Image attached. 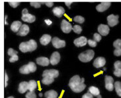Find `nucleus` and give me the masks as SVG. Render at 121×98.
<instances>
[{
	"mask_svg": "<svg viewBox=\"0 0 121 98\" xmlns=\"http://www.w3.org/2000/svg\"><path fill=\"white\" fill-rule=\"evenodd\" d=\"M84 78H80L78 75L73 76L69 80V86L73 92L80 93L83 92L86 87V85L84 84Z\"/></svg>",
	"mask_w": 121,
	"mask_h": 98,
	"instance_id": "obj_1",
	"label": "nucleus"
},
{
	"mask_svg": "<svg viewBox=\"0 0 121 98\" xmlns=\"http://www.w3.org/2000/svg\"><path fill=\"white\" fill-rule=\"evenodd\" d=\"M95 55V53L91 49L87 50L85 52H83L79 55V59L83 63H87L91 61Z\"/></svg>",
	"mask_w": 121,
	"mask_h": 98,
	"instance_id": "obj_2",
	"label": "nucleus"
},
{
	"mask_svg": "<svg viewBox=\"0 0 121 98\" xmlns=\"http://www.w3.org/2000/svg\"><path fill=\"white\" fill-rule=\"evenodd\" d=\"M21 19L23 20V21L26 22V23H32L35 21L36 20V17L33 15L30 14L28 12V10L26 9H24L22 11V16H21Z\"/></svg>",
	"mask_w": 121,
	"mask_h": 98,
	"instance_id": "obj_3",
	"label": "nucleus"
},
{
	"mask_svg": "<svg viewBox=\"0 0 121 98\" xmlns=\"http://www.w3.org/2000/svg\"><path fill=\"white\" fill-rule=\"evenodd\" d=\"M72 24L69 23L68 20H62V23H61V29H62V32L66 34H68L71 32L72 30Z\"/></svg>",
	"mask_w": 121,
	"mask_h": 98,
	"instance_id": "obj_4",
	"label": "nucleus"
},
{
	"mask_svg": "<svg viewBox=\"0 0 121 98\" xmlns=\"http://www.w3.org/2000/svg\"><path fill=\"white\" fill-rule=\"evenodd\" d=\"M52 43L53 46L57 48V49H59V48H62L64 47L65 46V42L64 40H62V39H59L57 37H54L52 39Z\"/></svg>",
	"mask_w": 121,
	"mask_h": 98,
	"instance_id": "obj_5",
	"label": "nucleus"
},
{
	"mask_svg": "<svg viewBox=\"0 0 121 98\" xmlns=\"http://www.w3.org/2000/svg\"><path fill=\"white\" fill-rule=\"evenodd\" d=\"M118 15H110L109 16H107V23L109 26H116L118 24Z\"/></svg>",
	"mask_w": 121,
	"mask_h": 98,
	"instance_id": "obj_6",
	"label": "nucleus"
},
{
	"mask_svg": "<svg viewBox=\"0 0 121 98\" xmlns=\"http://www.w3.org/2000/svg\"><path fill=\"white\" fill-rule=\"evenodd\" d=\"M59 75V72L58 71L55 70V69H50V70H46L43 72V76H50L54 78H57Z\"/></svg>",
	"mask_w": 121,
	"mask_h": 98,
	"instance_id": "obj_7",
	"label": "nucleus"
},
{
	"mask_svg": "<svg viewBox=\"0 0 121 98\" xmlns=\"http://www.w3.org/2000/svg\"><path fill=\"white\" fill-rule=\"evenodd\" d=\"M88 42V40L84 36H81L78 38H76L73 41V43L77 47H83L85 46L87 43Z\"/></svg>",
	"mask_w": 121,
	"mask_h": 98,
	"instance_id": "obj_8",
	"label": "nucleus"
},
{
	"mask_svg": "<svg viewBox=\"0 0 121 98\" xmlns=\"http://www.w3.org/2000/svg\"><path fill=\"white\" fill-rule=\"evenodd\" d=\"M98 32L101 35V36H105L107 35H108L110 29H109V27L108 25H106V24H100L98 26Z\"/></svg>",
	"mask_w": 121,
	"mask_h": 98,
	"instance_id": "obj_9",
	"label": "nucleus"
},
{
	"mask_svg": "<svg viewBox=\"0 0 121 98\" xmlns=\"http://www.w3.org/2000/svg\"><path fill=\"white\" fill-rule=\"evenodd\" d=\"M60 61V55L58 52L55 51L52 54L50 59V62L52 65H57Z\"/></svg>",
	"mask_w": 121,
	"mask_h": 98,
	"instance_id": "obj_10",
	"label": "nucleus"
},
{
	"mask_svg": "<svg viewBox=\"0 0 121 98\" xmlns=\"http://www.w3.org/2000/svg\"><path fill=\"white\" fill-rule=\"evenodd\" d=\"M105 63H106V60L105 58L99 57H97V59H95L93 62V66L95 68L98 69V68H101V67H103V66H105Z\"/></svg>",
	"mask_w": 121,
	"mask_h": 98,
	"instance_id": "obj_11",
	"label": "nucleus"
},
{
	"mask_svg": "<svg viewBox=\"0 0 121 98\" xmlns=\"http://www.w3.org/2000/svg\"><path fill=\"white\" fill-rule=\"evenodd\" d=\"M111 5V2H103L99 4L96 7V9L99 12H103L107 9H108Z\"/></svg>",
	"mask_w": 121,
	"mask_h": 98,
	"instance_id": "obj_12",
	"label": "nucleus"
},
{
	"mask_svg": "<svg viewBox=\"0 0 121 98\" xmlns=\"http://www.w3.org/2000/svg\"><path fill=\"white\" fill-rule=\"evenodd\" d=\"M29 27L27 26L26 24H22V26L20 28L19 32H17V34L20 36H25L29 34Z\"/></svg>",
	"mask_w": 121,
	"mask_h": 98,
	"instance_id": "obj_13",
	"label": "nucleus"
},
{
	"mask_svg": "<svg viewBox=\"0 0 121 98\" xmlns=\"http://www.w3.org/2000/svg\"><path fill=\"white\" fill-rule=\"evenodd\" d=\"M36 63L39 65L43 66V67H46L48 66L50 64V60L47 57H39L37 58L36 60Z\"/></svg>",
	"mask_w": 121,
	"mask_h": 98,
	"instance_id": "obj_14",
	"label": "nucleus"
},
{
	"mask_svg": "<svg viewBox=\"0 0 121 98\" xmlns=\"http://www.w3.org/2000/svg\"><path fill=\"white\" fill-rule=\"evenodd\" d=\"M54 15L57 17H61L65 13V9L62 7H56L52 10Z\"/></svg>",
	"mask_w": 121,
	"mask_h": 98,
	"instance_id": "obj_15",
	"label": "nucleus"
},
{
	"mask_svg": "<svg viewBox=\"0 0 121 98\" xmlns=\"http://www.w3.org/2000/svg\"><path fill=\"white\" fill-rule=\"evenodd\" d=\"M29 90V82H22L19 85L18 91L21 94H24Z\"/></svg>",
	"mask_w": 121,
	"mask_h": 98,
	"instance_id": "obj_16",
	"label": "nucleus"
},
{
	"mask_svg": "<svg viewBox=\"0 0 121 98\" xmlns=\"http://www.w3.org/2000/svg\"><path fill=\"white\" fill-rule=\"evenodd\" d=\"M52 40V38L51 36L48 35V34H44L40 39V43L43 45V46H46L48 45L50 41Z\"/></svg>",
	"mask_w": 121,
	"mask_h": 98,
	"instance_id": "obj_17",
	"label": "nucleus"
},
{
	"mask_svg": "<svg viewBox=\"0 0 121 98\" xmlns=\"http://www.w3.org/2000/svg\"><path fill=\"white\" fill-rule=\"evenodd\" d=\"M21 26H22L21 22H20V21H14L11 25V30L14 32H18Z\"/></svg>",
	"mask_w": 121,
	"mask_h": 98,
	"instance_id": "obj_18",
	"label": "nucleus"
},
{
	"mask_svg": "<svg viewBox=\"0 0 121 98\" xmlns=\"http://www.w3.org/2000/svg\"><path fill=\"white\" fill-rule=\"evenodd\" d=\"M28 46H29V49L30 52H32L33 51H35L37 47V43L34 40V39H30L29 42H27Z\"/></svg>",
	"mask_w": 121,
	"mask_h": 98,
	"instance_id": "obj_19",
	"label": "nucleus"
},
{
	"mask_svg": "<svg viewBox=\"0 0 121 98\" xmlns=\"http://www.w3.org/2000/svg\"><path fill=\"white\" fill-rule=\"evenodd\" d=\"M44 96L46 98H58V93L54 90H50L44 94Z\"/></svg>",
	"mask_w": 121,
	"mask_h": 98,
	"instance_id": "obj_20",
	"label": "nucleus"
},
{
	"mask_svg": "<svg viewBox=\"0 0 121 98\" xmlns=\"http://www.w3.org/2000/svg\"><path fill=\"white\" fill-rule=\"evenodd\" d=\"M19 49L20 51H22L23 53H26L28 52V51H29L27 42H26L21 43L19 45Z\"/></svg>",
	"mask_w": 121,
	"mask_h": 98,
	"instance_id": "obj_21",
	"label": "nucleus"
},
{
	"mask_svg": "<svg viewBox=\"0 0 121 98\" xmlns=\"http://www.w3.org/2000/svg\"><path fill=\"white\" fill-rule=\"evenodd\" d=\"M88 92L89 93H91L93 95L95 96H98L99 95H100V91L97 88H96L95 86H91L89 87V88L88 90Z\"/></svg>",
	"mask_w": 121,
	"mask_h": 98,
	"instance_id": "obj_22",
	"label": "nucleus"
},
{
	"mask_svg": "<svg viewBox=\"0 0 121 98\" xmlns=\"http://www.w3.org/2000/svg\"><path fill=\"white\" fill-rule=\"evenodd\" d=\"M54 80V78L50 76H44L43 77V79L42 80V83L46 85H49L52 84Z\"/></svg>",
	"mask_w": 121,
	"mask_h": 98,
	"instance_id": "obj_23",
	"label": "nucleus"
},
{
	"mask_svg": "<svg viewBox=\"0 0 121 98\" xmlns=\"http://www.w3.org/2000/svg\"><path fill=\"white\" fill-rule=\"evenodd\" d=\"M20 73L23 74H29L30 71L29 68V66L28 65H23V67H21L19 69Z\"/></svg>",
	"mask_w": 121,
	"mask_h": 98,
	"instance_id": "obj_24",
	"label": "nucleus"
},
{
	"mask_svg": "<svg viewBox=\"0 0 121 98\" xmlns=\"http://www.w3.org/2000/svg\"><path fill=\"white\" fill-rule=\"evenodd\" d=\"M114 86H115V89L117 95L119 97H121V82L117 81L115 82Z\"/></svg>",
	"mask_w": 121,
	"mask_h": 98,
	"instance_id": "obj_25",
	"label": "nucleus"
},
{
	"mask_svg": "<svg viewBox=\"0 0 121 98\" xmlns=\"http://www.w3.org/2000/svg\"><path fill=\"white\" fill-rule=\"evenodd\" d=\"M37 88V83L35 80H30L29 82V90L34 91Z\"/></svg>",
	"mask_w": 121,
	"mask_h": 98,
	"instance_id": "obj_26",
	"label": "nucleus"
},
{
	"mask_svg": "<svg viewBox=\"0 0 121 98\" xmlns=\"http://www.w3.org/2000/svg\"><path fill=\"white\" fill-rule=\"evenodd\" d=\"M73 21L74 22H76V23H78L79 24H82V23H83V22L85 21V19L82 16H76L73 18Z\"/></svg>",
	"mask_w": 121,
	"mask_h": 98,
	"instance_id": "obj_27",
	"label": "nucleus"
},
{
	"mask_svg": "<svg viewBox=\"0 0 121 98\" xmlns=\"http://www.w3.org/2000/svg\"><path fill=\"white\" fill-rule=\"evenodd\" d=\"M28 66H29V68L30 72H34L36 71V66L35 65V63H34L33 62H29V64H28Z\"/></svg>",
	"mask_w": 121,
	"mask_h": 98,
	"instance_id": "obj_28",
	"label": "nucleus"
},
{
	"mask_svg": "<svg viewBox=\"0 0 121 98\" xmlns=\"http://www.w3.org/2000/svg\"><path fill=\"white\" fill-rule=\"evenodd\" d=\"M72 30H73L74 32L76 33V34H81V32H82V27L79 26V25H75V26L72 28Z\"/></svg>",
	"mask_w": 121,
	"mask_h": 98,
	"instance_id": "obj_29",
	"label": "nucleus"
},
{
	"mask_svg": "<svg viewBox=\"0 0 121 98\" xmlns=\"http://www.w3.org/2000/svg\"><path fill=\"white\" fill-rule=\"evenodd\" d=\"M113 46L115 47V49H120L121 48V39H118L115 40L113 43Z\"/></svg>",
	"mask_w": 121,
	"mask_h": 98,
	"instance_id": "obj_30",
	"label": "nucleus"
},
{
	"mask_svg": "<svg viewBox=\"0 0 121 98\" xmlns=\"http://www.w3.org/2000/svg\"><path fill=\"white\" fill-rule=\"evenodd\" d=\"M105 84H111L113 83L114 82V79L111 76H105Z\"/></svg>",
	"mask_w": 121,
	"mask_h": 98,
	"instance_id": "obj_31",
	"label": "nucleus"
},
{
	"mask_svg": "<svg viewBox=\"0 0 121 98\" xmlns=\"http://www.w3.org/2000/svg\"><path fill=\"white\" fill-rule=\"evenodd\" d=\"M26 98H36V95L34 91H29L25 95Z\"/></svg>",
	"mask_w": 121,
	"mask_h": 98,
	"instance_id": "obj_32",
	"label": "nucleus"
},
{
	"mask_svg": "<svg viewBox=\"0 0 121 98\" xmlns=\"http://www.w3.org/2000/svg\"><path fill=\"white\" fill-rule=\"evenodd\" d=\"M105 88L107 89L108 91L111 92L113 90V89L115 88V86L113 84V83L111 84H105Z\"/></svg>",
	"mask_w": 121,
	"mask_h": 98,
	"instance_id": "obj_33",
	"label": "nucleus"
},
{
	"mask_svg": "<svg viewBox=\"0 0 121 98\" xmlns=\"http://www.w3.org/2000/svg\"><path fill=\"white\" fill-rule=\"evenodd\" d=\"M93 39L95 40V42H100L101 39V34H97V33L94 34V35H93Z\"/></svg>",
	"mask_w": 121,
	"mask_h": 98,
	"instance_id": "obj_34",
	"label": "nucleus"
},
{
	"mask_svg": "<svg viewBox=\"0 0 121 98\" xmlns=\"http://www.w3.org/2000/svg\"><path fill=\"white\" fill-rule=\"evenodd\" d=\"M7 53H8V55L9 56H11V57H12V56L13 55H17V53H18V52H17V51H15V50H14V49H11V48H10V49H8Z\"/></svg>",
	"mask_w": 121,
	"mask_h": 98,
	"instance_id": "obj_35",
	"label": "nucleus"
},
{
	"mask_svg": "<svg viewBox=\"0 0 121 98\" xmlns=\"http://www.w3.org/2000/svg\"><path fill=\"white\" fill-rule=\"evenodd\" d=\"M89 46H91L92 47H95L97 46V42H95V40H92V39H89L88 42H87Z\"/></svg>",
	"mask_w": 121,
	"mask_h": 98,
	"instance_id": "obj_36",
	"label": "nucleus"
},
{
	"mask_svg": "<svg viewBox=\"0 0 121 98\" xmlns=\"http://www.w3.org/2000/svg\"><path fill=\"white\" fill-rule=\"evenodd\" d=\"M30 4L31 6L34 7L35 8H40L41 6V3H39V2H30Z\"/></svg>",
	"mask_w": 121,
	"mask_h": 98,
	"instance_id": "obj_37",
	"label": "nucleus"
},
{
	"mask_svg": "<svg viewBox=\"0 0 121 98\" xmlns=\"http://www.w3.org/2000/svg\"><path fill=\"white\" fill-rule=\"evenodd\" d=\"M115 69H121V61H117L114 64Z\"/></svg>",
	"mask_w": 121,
	"mask_h": 98,
	"instance_id": "obj_38",
	"label": "nucleus"
},
{
	"mask_svg": "<svg viewBox=\"0 0 121 98\" xmlns=\"http://www.w3.org/2000/svg\"><path fill=\"white\" fill-rule=\"evenodd\" d=\"M18 59H19L18 55H13L12 56V57H11V58L9 59V61L11 63L16 62L17 61H18Z\"/></svg>",
	"mask_w": 121,
	"mask_h": 98,
	"instance_id": "obj_39",
	"label": "nucleus"
},
{
	"mask_svg": "<svg viewBox=\"0 0 121 98\" xmlns=\"http://www.w3.org/2000/svg\"><path fill=\"white\" fill-rule=\"evenodd\" d=\"M114 74L117 77L121 76V69H115L114 71Z\"/></svg>",
	"mask_w": 121,
	"mask_h": 98,
	"instance_id": "obj_40",
	"label": "nucleus"
},
{
	"mask_svg": "<svg viewBox=\"0 0 121 98\" xmlns=\"http://www.w3.org/2000/svg\"><path fill=\"white\" fill-rule=\"evenodd\" d=\"M114 55L115 56H121V48L120 49H115V50L114 51Z\"/></svg>",
	"mask_w": 121,
	"mask_h": 98,
	"instance_id": "obj_41",
	"label": "nucleus"
},
{
	"mask_svg": "<svg viewBox=\"0 0 121 98\" xmlns=\"http://www.w3.org/2000/svg\"><path fill=\"white\" fill-rule=\"evenodd\" d=\"M9 4L11 7H12L13 8H16L20 4L19 2H9Z\"/></svg>",
	"mask_w": 121,
	"mask_h": 98,
	"instance_id": "obj_42",
	"label": "nucleus"
},
{
	"mask_svg": "<svg viewBox=\"0 0 121 98\" xmlns=\"http://www.w3.org/2000/svg\"><path fill=\"white\" fill-rule=\"evenodd\" d=\"M82 98H93V96L91 93L87 92V93L85 94L84 95L82 96Z\"/></svg>",
	"mask_w": 121,
	"mask_h": 98,
	"instance_id": "obj_43",
	"label": "nucleus"
},
{
	"mask_svg": "<svg viewBox=\"0 0 121 98\" xmlns=\"http://www.w3.org/2000/svg\"><path fill=\"white\" fill-rule=\"evenodd\" d=\"M7 81H8V76L6 72H5V88L7 86Z\"/></svg>",
	"mask_w": 121,
	"mask_h": 98,
	"instance_id": "obj_44",
	"label": "nucleus"
},
{
	"mask_svg": "<svg viewBox=\"0 0 121 98\" xmlns=\"http://www.w3.org/2000/svg\"><path fill=\"white\" fill-rule=\"evenodd\" d=\"M44 4L46 5V6L48 7H52L54 5V3L53 2H44Z\"/></svg>",
	"mask_w": 121,
	"mask_h": 98,
	"instance_id": "obj_45",
	"label": "nucleus"
},
{
	"mask_svg": "<svg viewBox=\"0 0 121 98\" xmlns=\"http://www.w3.org/2000/svg\"><path fill=\"white\" fill-rule=\"evenodd\" d=\"M44 22H45V23H46L48 26H50V25H51V24H52V22L50 19H46L44 20Z\"/></svg>",
	"mask_w": 121,
	"mask_h": 98,
	"instance_id": "obj_46",
	"label": "nucleus"
},
{
	"mask_svg": "<svg viewBox=\"0 0 121 98\" xmlns=\"http://www.w3.org/2000/svg\"><path fill=\"white\" fill-rule=\"evenodd\" d=\"M73 3V2H65V4L68 7H69V5H71V4Z\"/></svg>",
	"mask_w": 121,
	"mask_h": 98,
	"instance_id": "obj_47",
	"label": "nucleus"
},
{
	"mask_svg": "<svg viewBox=\"0 0 121 98\" xmlns=\"http://www.w3.org/2000/svg\"><path fill=\"white\" fill-rule=\"evenodd\" d=\"M7 15H5V25L7 24Z\"/></svg>",
	"mask_w": 121,
	"mask_h": 98,
	"instance_id": "obj_48",
	"label": "nucleus"
},
{
	"mask_svg": "<svg viewBox=\"0 0 121 98\" xmlns=\"http://www.w3.org/2000/svg\"><path fill=\"white\" fill-rule=\"evenodd\" d=\"M97 98H101V96L100 95H99L98 96H97Z\"/></svg>",
	"mask_w": 121,
	"mask_h": 98,
	"instance_id": "obj_49",
	"label": "nucleus"
},
{
	"mask_svg": "<svg viewBox=\"0 0 121 98\" xmlns=\"http://www.w3.org/2000/svg\"><path fill=\"white\" fill-rule=\"evenodd\" d=\"M14 98L13 97V96H10V97H9V98Z\"/></svg>",
	"mask_w": 121,
	"mask_h": 98,
	"instance_id": "obj_50",
	"label": "nucleus"
}]
</instances>
